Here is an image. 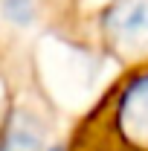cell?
<instances>
[{"label": "cell", "instance_id": "cell-5", "mask_svg": "<svg viewBox=\"0 0 148 151\" xmlns=\"http://www.w3.org/2000/svg\"><path fill=\"white\" fill-rule=\"evenodd\" d=\"M50 151H64V148H61V145H55V148H50Z\"/></svg>", "mask_w": 148, "mask_h": 151}, {"label": "cell", "instance_id": "cell-3", "mask_svg": "<svg viewBox=\"0 0 148 151\" xmlns=\"http://www.w3.org/2000/svg\"><path fill=\"white\" fill-rule=\"evenodd\" d=\"M0 151H41V128L29 116H12L0 137Z\"/></svg>", "mask_w": 148, "mask_h": 151}, {"label": "cell", "instance_id": "cell-1", "mask_svg": "<svg viewBox=\"0 0 148 151\" xmlns=\"http://www.w3.org/2000/svg\"><path fill=\"white\" fill-rule=\"evenodd\" d=\"M116 128L131 145L148 148V73L122 90L116 105Z\"/></svg>", "mask_w": 148, "mask_h": 151}, {"label": "cell", "instance_id": "cell-4", "mask_svg": "<svg viewBox=\"0 0 148 151\" xmlns=\"http://www.w3.org/2000/svg\"><path fill=\"white\" fill-rule=\"evenodd\" d=\"M6 15L12 20H20V23H26V20L32 18V6H29V0H6Z\"/></svg>", "mask_w": 148, "mask_h": 151}, {"label": "cell", "instance_id": "cell-2", "mask_svg": "<svg viewBox=\"0 0 148 151\" xmlns=\"http://www.w3.org/2000/svg\"><path fill=\"white\" fill-rule=\"evenodd\" d=\"M105 32L119 47H148V0H113Z\"/></svg>", "mask_w": 148, "mask_h": 151}]
</instances>
